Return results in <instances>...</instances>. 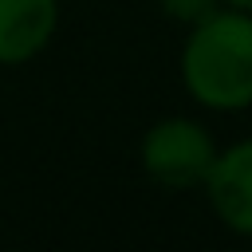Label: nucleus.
Masks as SVG:
<instances>
[{
  "mask_svg": "<svg viewBox=\"0 0 252 252\" xmlns=\"http://www.w3.org/2000/svg\"><path fill=\"white\" fill-rule=\"evenodd\" d=\"M220 8V0H161V12L169 16V20H177V24H201L205 16H213Z\"/></svg>",
  "mask_w": 252,
  "mask_h": 252,
  "instance_id": "39448f33",
  "label": "nucleus"
},
{
  "mask_svg": "<svg viewBox=\"0 0 252 252\" xmlns=\"http://www.w3.org/2000/svg\"><path fill=\"white\" fill-rule=\"evenodd\" d=\"M220 4H228V8H244V12H252V0H220Z\"/></svg>",
  "mask_w": 252,
  "mask_h": 252,
  "instance_id": "423d86ee",
  "label": "nucleus"
},
{
  "mask_svg": "<svg viewBox=\"0 0 252 252\" xmlns=\"http://www.w3.org/2000/svg\"><path fill=\"white\" fill-rule=\"evenodd\" d=\"M217 165V146L209 130L193 118H161L142 138V169L165 189L205 185Z\"/></svg>",
  "mask_w": 252,
  "mask_h": 252,
  "instance_id": "f03ea898",
  "label": "nucleus"
},
{
  "mask_svg": "<svg viewBox=\"0 0 252 252\" xmlns=\"http://www.w3.org/2000/svg\"><path fill=\"white\" fill-rule=\"evenodd\" d=\"M213 213L240 236H252V138L217 154V165L205 181Z\"/></svg>",
  "mask_w": 252,
  "mask_h": 252,
  "instance_id": "7ed1b4c3",
  "label": "nucleus"
},
{
  "mask_svg": "<svg viewBox=\"0 0 252 252\" xmlns=\"http://www.w3.org/2000/svg\"><path fill=\"white\" fill-rule=\"evenodd\" d=\"M181 79L209 110L252 106V12L224 4L193 24L181 47Z\"/></svg>",
  "mask_w": 252,
  "mask_h": 252,
  "instance_id": "f257e3e1",
  "label": "nucleus"
},
{
  "mask_svg": "<svg viewBox=\"0 0 252 252\" xmlns=\"http://www.w3.org/2000/svg\"><path fill=\"white\" fill-rule=\"evenodd\" d=\"M55 0H0V67L35 59L55 35Z\"/></svg>",
  "mask_w": 252,
  "mask_h": 252,
  "instance_id": "20e7f679",
  "label": "nucleus"
}]
</instances>
